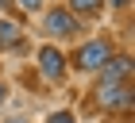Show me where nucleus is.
Instances as JSON below:
<instances>
[{
  "label": "nucleus",
  "mask_w": 135,
  "mask_h": 123,
  "mask_svg": "<svg viewBox=\"0 0 135 123\" xmlns=\"http://www.w3.org/2000/svg\"><path fill=\"white\" fill-rule=\"evenodd\" d=\"M108 4H112V8H127L131 0H108Z\"/></svg>",
  "instance_id": "obj_9"
},
{
  "label": "nucleus",
  "mask_w": 135,
  "mask_h": 123,
  "mask_svg": "<svg viewBox=\"0 0 135 123\" xmlns=\"http://www.w3.org/2000/svg\"><path fill=\"white\" fill-rule=\"evenodd\" d=\"M0 50H23V31H20V23L0 19Z\"/></svg>",
  "instance_id": "obj_5"
},
{
  "label": "nucleus",
  "mask_w": 135,
  "mask_h": 123,
  "mask_svg": "<svg viewBox=\"0 0 135 123\" xmlns=\"http://www.w3.org/2000/svg\"><path fill=\"white\" fill-rule=\"evenodd\" d=\"M4 100H8V89H4V85H0V104H4Z\"/></svg>",
  "instance_id": "obj_11"
},
{
  "label": "nucleus",
  "mask_w": 135,
  "mask_h": 123,
  "mask_svg": "<svg viewBox=\"0 0 135 123\" xmlns=\"http://www.w3.org/2000/svg\"><path fill=\"white\" fill-rule=\"evenodd\" d=\"M97 104L108 108V112H131V81H100L97 85Z\"/></svg>",
  "instance_id": "obj_3"
},
{
  "label": "nucleus",
  "mask_w": 135,
  "mask_h": 123,
  "mask_svg": "<svg viewBox=\"0 0 135 123\" xmlns=\"http://www.w3.org/2000/svg\"><path fill=\"white\" fill-rule=\"evenodd\" d=\"M46 123H77V115L73 112H54V115H46Z\"/></svg>",
  "instance_id": "obj_7"
},
{
  "label": "nucleus",
  "mask_w": 135,
  "mask_h": 123,
  "mask_svg": "<svg viewBox=\"0 0 135 123\" xmlns=\"http://www.w3.org/2000/svg\"><path fill=\"white\" fill-rule=\"evenodd\" d=\"M0 12H12V0H0Z\"/></svg>",
  "instance_id": "obj_10"
},
{
  "label": "nucleus",
  "mask_w": 135,
  "mask_h": 123,
  "mask_svg": "<svg viewBox=\"0 0 135 123\" xmlns=\"http://www.w3.org/2000/svg\"><path fill=\"white\" fill-rule=\"evenodd\" d=\"M104 0H70V12L77 16V19H93V16H100Z\"/></svg>",
  "instance_id": "obj_6"
},
{
  "label": "nucleus",
  "mask_w": 135,
  "mask_h": 123,
  "mask_svg": "<svg viewBox=\"0 0 135 123\" xmlns=\"http://www.w3.org/2000/svg\"><path fill=\"white\" fill-rule=\"evenodd\" d=\"M8 123H27V119H8Z\"/></svg>",
  "instance_id": "obj_12"
},
{
  "label": "nucleus",
  "mask_w": 135,
  "mask_h": 123,
  "mask_svg": "<svg viewBox=\"0 0 135 123\" xmlns=\"http://www.w3.org/2000/svg\"><path fill=\"white\" fill-rule=\"evenodd\" d=\"M108 58H112V42H108V39H89V42H81V46L66 58V62H70L66 69H77V73H100Z\"/></svg>",
  "instance_id": "obj_1"
},
{
  "label": "nucleus",
  "mask_w": 135,
  "mask_h": 123,
  "mask_svg": "<svg viewBox=\"0 0 135 123\" xmlns=\"http://www.w3.org/2000/svg\"><path fill=\"white\" fill-rule=\"evenodd\" d=\"M42 31H46L50 39H81L85 35L81 19H77L70 8H50L46 16H42Z\"/></svg>",
  "instance_id": "obj_2"
},
{
  "label": "nucleus",
  "mask_w": 135,
  "mask_h": 123,
  "mask_svg": "<svg viewBox=\"0 0 135 123\" xmlns=\"http://www.w3.org/2000/svg\"><path fill=\"white\" fill-rule=\"evenodd\" d=\"M39 73L46 81H62L66 77V54L54 50V46H42L39 50Z\"/></svg>",
  "instance_id": "obj_4"
},
{
  "label": "nucleus",
  "mask_w": 135,
  "mask_h": 123,
  "mask_svg": "<svg viewBox=\"0 0 135 123\" xmlns=\"http://www.w3.org/2000/svg\"><path fill=\"white\" fill-rule=\"evenodd\" d=\"M12 4H20L23 12H39L42 8V0H12Z\"/></svg>",
  "instance_id": "obj_8"
}]
</instances>
